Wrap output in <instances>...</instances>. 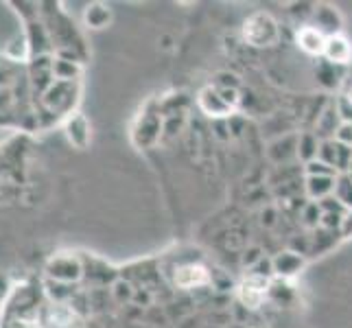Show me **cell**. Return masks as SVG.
Segmentation results:
<instances>
[{
    "instance_id": "cell-4",
    "label": "cell",
    "mask_w": 352,
    "mask_h": 328,
    "mask_svg": "<svg viewBox=\"0 0 352 328\" xmlns=\"http://www.w3.org/2000/svg\"><path fill=\"white\" fill-rule=\"evenodd\" d=\"M324 55L335 64H348L352 59V44L344 35H331V38H326Z\"/></svg>"
},
{
    "instance_id": "cell-1",
    "label": "cell",
    "mask_w": 352,
    "mask_h": 328,
    "mask_svg": "<svg viewBox=\"0 0 352 328\" xmlns=\"http://www.w3.org/2000/svg\"><path fill=\"white\" fill-rule=\"evenodd\" d=\"M243 35H245V40L256 48L272 46L278 40V24L270 14H256L250 20H245Z\"/></svg>"
},
{
    "instance_id": "cell-6",
    "label": "cell",
    "mask_w": 352,
    "mask_h": 328,
    "mask_svg": "<svg viewBox=\"0 0 352 328\" xmlns=\"http://www.w3.org/2000/svg\"><path fill=\"white\" fill-rule=\"evenodd\" d=\"M339 140H344L346 144H352V123H346L339 129Z\"/></svg>"
},
{
    "instance_id": "cell-3",
    "label": "cell",
    "mask_w": 352,
    "mask_h": 328,
    "mask_svg": "<svg viewBox=\"0 0 352 328\" xmlns=\"http://www.w3.org/2000/svg\"><path fill=\"white\" fill-rule=\"evenodd\" d=\"M296 42L309 55H324L326 35L318 27H302L296 35Z\"/></svg>"
},
{
    "instance_id": "cell-2",
    "label": "cell",
    "mask_w": 352,
    "mask_h": 328,
    "mask_svg": "<svg viewBox=\"0 0 352 328\" xmlns=\"http://www.w3.org/2000/svg\"><path fill=\"white\" fill-rule=\"evenodd\" d=\"M267 287H270V281L263 276H248L245 281L239 285V298L243 305H248L250 309L261 307V302L267 296Z\"/></svg>"
},
{
    "instance_id": "cell-5",
    "label": "cell",
    "mask_w": 352,
    "mask_h": 328,
    "mask_svg": "<svg viewBox=\"0 0 352 328\" xmlns=\"http://www.w3.org/2000/svg\"><path fill=\"white\" fill-rule=\"evenodd\" d=\"M175 283H177V287H184V289L199 287V285L208 283V272H206L204 267H199V265L179 267L177 274H175Z\"/></svg>"
}]
</instances>
